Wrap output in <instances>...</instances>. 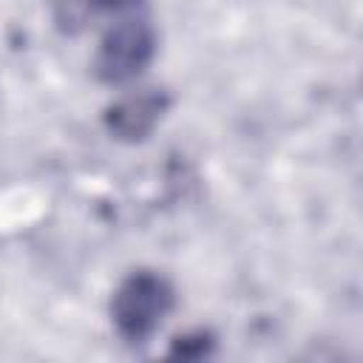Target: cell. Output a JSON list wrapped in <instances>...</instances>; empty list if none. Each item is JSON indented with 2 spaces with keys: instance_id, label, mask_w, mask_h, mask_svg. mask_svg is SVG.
<instances>
[{
  "instance_id": "1",
  "label": "cell",
  "mask_w": 363,
  "mask_h": 363,
  "mask_svg": "<svg viewBox=\"0 0 363 363\" xmlns=\"http://www.w3.org/2000/svg\"><path fill=\"white\" fill-rule=\"evenodd\" d=\"M173 309V289L156 272H133L113 295L111 312L119 335L130 343L150 337Z\"/></svg>"
},
{
  "instance_id": "2",
  "label": "cell",
  "mask_w": 363,
  "mask_h": 363,
  "mask_svg": "<svg viewBox=\"0 0 363 363\" xmlns=\"http://www.w3.org/2000/svg\"><path fill=\"white\" fill-rule=\"evenodd\" d=\"M153 57V31L145 20H119L99 43L96 74L105 82H128L145 71Z\"/></svg>"
},
{
  "instance_id": "3",
  "label": "cell",
  "mask_w": 363,
  "mask_h": 363,
  "mask_svg": "<svg viewBox=\"0 0 363 363\" xmlns=\"http://www.w3.org/2000/svg\"><path fill=\"white\" fill-rule=\"evenodd\" d=\"M164 94L159 91H142V94H130L125 99H119L111 111H108V128L119 136V139H145L153 125L162 119L164 113Z\"/></svg>"
},
{
  "instance_id": "4",
  "label": "cell",
  "mask_w": 363,
  "mask_h": 363,
  "mask_svg": "<svg viewBox=\"0 0 363 363\" xmlns=\"http://www.w3.org/2000/svg\"><path fill=\"white\" fill-rule=\"evenodd\" d=\"M139 0H62L60 20L71 23V26H79L96 11H122V9H130Z\"/></svg>"
}]
</instances>
